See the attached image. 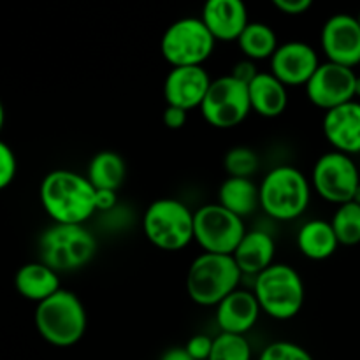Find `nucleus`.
Returning <instances> with one entry per match:
<instances>
[{
    "label": "nucleus",
    "instance_id": "34",
    "mask_svg": "<svg viewBox=\"0 0 360 360\" xmlns=\"http://www.w3.org/2000/svg\"><path fill=\"white\" fill-rule=\"evenodd\" d=\"M273 6L278 11L285 14H290V16H297V14L306 13L308 9H311L313 2L315 0H271Z\"/></svg>",
    "mask_w": 360,
    "mask_h": 360
},
{
    "label": "nucleus",
    "instance_id": "14",
    "mask_svg": "<svg viewBox=\"0 0 360 360\" xmlns=\"http://www.w3.org/2000/svg\"><path fill=\"white\" fill-rule=\"evenodd\" d=\"M320 63L319 53L308 42L288 41L280 44L269 60V72H273L287 88L306 86Z\"/></svg>",
    "mask_w": 360,
    "mask_h": 360
},
{
    "label": "nucleus",
    "instance_id": "32",
    "mask_svg": "<svg viewBox=\"0 0 360 360\" xmlns=\"http://www.w3.org/2000/svg\"><path fill=\"white\" fill-rule=\"evenodd\" d=\"M188 120V111L176 105H165L164 112H162V122L169 130H179L186 125Z\"/></svg>",
    "mask_w": 360,
    "mask_h": 360
},
{
    "label": "nucleus",
    "instance_id": "27",
    "mask_svg": "<svg viewBox=\"0 0 360 360\" xmlns=\"http://www.w3.org/2000/svg\"><path fill=\"white\" fill-rule=\"evenodd\" d=\"M207 360H252V347L241 334L220 333L214 338L213 350Z\"/></svg>",
    "mask_w": 360,
    "mask_h": 360
},
{
    "label": "nucleus",
    "instance_id": "36",
    "mask_svg": "<svg viewBox=\"0 0 360 360\" xmlns=\"http://www.w3.org/2000/svg\"><path fill=\"white\" fill-rule=\"evenodd\" d=\"M160 360H195V359L186 352L185 347H174V348H169V350L162 355Z\"/></svg>",
    "mask_w": 360,
    "mask_h": 360
},
{
    "label": "nucleus",
    "instance_id": "12",
    "mask_svg": "<svg viewBox=\"0 0 360 360\" xmlns=\"http://www.w3.org/2000/svg\"><path fill=\"white\" fill-rule=\"evenodd\" d=\"M357 74L350 67L323 62L306 84V97L323 112L355 101Z\"/></svg>",
    "mask_w": 360,
    "mask_h": 360
},
{
    "label": "nucleus",
    "instance_id": "16",
    "mask_svg": "<svg viewBox=\"0 0 360 360\" xmlns=\"http://www.w3.org/2000/svg\"><path fill=\"white\" fill-rule=\"evenodd\" d=\"M322 132L334 151L360 153V101L347 102L323 115Z\"/></svg>",
    "mask_w": 360,
    "mask_h": 360
},
{
    "label": "nucleus",
    "instance_id": "2",
    "mask_svg": "<svg viewBox=\"0 0 360 360\" xmlns=\"http://www.w3.org/2000/svg\"><path fill=\"white\" fill-rule=\"evenodd\" d=\"M34 323L39 336L51 347H74L86 334V308L74 292L60 288L55 295L35 306Z\"/></svg>",
    "mask_w": 360,
    "mask_h": 360
},
{
    "label": "nucleus",
    "instance_id": "25",
    "mask_svg": "<svg viewBox=\"0 0 360 360\" xmlns=\"http://www.w3.org/2000/svg\"><path fill=\"white\" fill-rule=\"evenodd\" d=\"M238 44L245 58L253 60V62L271 60L276 49L280 48L273 28L260 21H250L248 27L239 35Z\"/></svg>",
    "mask_w": 360,
    "mask_h": 360
},
{
    "label": "nucleus",
    "instance_id": "7",
    "mask_svg": "<svg viewBox=\"0 0 360 360\" xmlns=\"http://www.w3.org/2000/svg\"><path fill=\"white\" fill-rule=\"evenodd\" d=\"M97 248V239L84 225L53 224L39 238L41 262L56 273H69L88 266Z\"/></svg>",
    "mask_w": 360,
    "mask_h": 360
},
{
    "label": "nucleus",
    "instance_id": "3",
    "mask_svg": "<svg viewBox=\"0 0 360 360\" xmlns=\"http://www.w3.org/2000/svg\"><path fill=\"white\" fill-rule=\"evenodd\" d=\"M243 273L232 255L202 252L192 260L186 273V294L202 308H217L238 290Z\"/></svg>",
    "mask_w": 360,
    "mask_h": 360
},
{
    "label": "nucleus",
    "instance_id": "20",
    "mask_svg": "<svg viewBox=\"0 0 360 360\" xmlns=\"http://www.w3.org/2000/svg\"><path fill=\"white\" fill-rule=\"evenodd\" d=\"M58 274L60 273H56L53 267L46 266L41 260L28 262L16 271L14 287L21 297L39 304L62 288Z\"/></svg>",
    "mask_w": 360,
    "mask_h": 360
},
{
    "label": "nucleus",
    "instance_id": "19",
    "mask_svg": "<svg viewBox=\"0 0 360 360\" xmlns=\"http://www.w3.org/2000/svg\"><path fill=\"white\" fill-rule=\"evenodd\" d=\"M274 255H276V243H274L273 236L267 234L266 231H260V229L246 231L245 238L241 239L236 252L232 253L243 276L246 274V276L253 278L273 266Z\"/></svg>",
    "mask_w": 360,
    "mask_h": 360
},
{
    "label": "nucleus",
    "instance_id": "17",
    "mask_svg": "<svg viewBox=\"0 0 360 360\" xmlns=\"http://www.w3.org/2000/svg\"><path fill=\"white\" fill-rule=\"evenodd\" d=\"M262 313L253 290L238 288L214 308V320L220 333L241 334L253 329Z\"/></svg>",
    "mask_w": 360,
    "mask_h": 360
},
{
    "label": "nucleus",
    "instance_id": "11",
    "mask_svg": "<svg viewBox=\"0 0 360 360\" xmlns=\"http://www.w3.org/2000/svg\"><path fill=\"white\" fill-rule=\"evenodd\" d=\"M360 185V172L354 157L340 151L323 153L311 171V188L330 204L341 206L354 200Z\"/></svg>",
    "mask_w": 360,
    "mask_h": 360
},
{
    "label": "nucleus",
    "instance_id": "21",
    "mask_svg": "<svg viewBox=\"0 0 360 360\" xmlns=\"http://www.w3.org/2000/svg\"><path fill=\"white\" fill-rule=\"evenodd\" d=\"M252 112L262 118H278L287 111L288 88L273 72H259L248 84Z\"/></svg>",
    "mask_w": 360,
    "mask_h": 360
},
{
    "label": "nucleus",
    "instance_id": "29",
    "mask_svg": "<svg viewBox=\"0 0 360 360\" xmlns=\"http://www.w3.org/2000/svg\"><path fill=\"white\" fill-rule=\"evenodd\" d=\"M259 360H315L306 348L292 341H274L260 352Z\"/></svg>",
    "mask_w": 360,
    "mask_h": 360
},
{
    "label": "nucleus",
    "instance_id": "33",
    "mask_svg": "<svg viewBox=\"0 0 360 360\" xmlns=\"http://www.w3.org/2000/svg\"><path fill=\"white\" fill-rule=\"evenodd\" d=\"M257 74H259V70H257L255 62H253V60H248V58H243V60H239L238 63H234L231 76H234L236 79H239L241 83L250 84L253 79H255Z\"/></svg>",
    "mask_w": 360,
    "mask_h": 360
},
{
    "label": "nucleus",
    "instance_id": "26",
    "mask_svg": "<svg viewBox=\"0 0 360 360\" xmlns=\"http://www.w3.org/2000/svg\"><path fill=\"white\" fill-rule=\"evenodd\" d=\"M330 224H333L340 245H360V204L350 200V202H345L341 206H338Z\"/></svg>",
    "mask_w": 360,
    "mask_h": 360
},
{
    "label": "nucleus",
    "instance_id": "18",
    "mask_svg": "<svg viewBox=\"0 0 360 360\" xmlns=\"http://www.w3.org/2000/svg\"><path fill=\"white\" fill-rule=\"evenodd\" d=\"M200 20L221 42L238 41L250 23L245 0H206Z\"/></svg>",
    "mask_w": 360,
    "mask_h": 360
},
{
    "label": "nucleus",
    "instance_id": "23",
    "mask_svg": "<svg viewBox=\"0 0 360 360\" xmlns=\"http://www.w3.org/2000/svg\"><path fill=\"white\" fill-rule=\"evenodd\" d=\"M218 204L245 220L260 207V188L252 178L227 176L218 188Z\"/></svg>",
    "mask_w": 360,
    "mask_h": 360
},
{
    "label": "nucleus",
    "instance_id": "9",
    "mask_svg": "<svg viewBox=\"0 0 360 360\" xmlns=\"http://www.w3.org/2000/svg\"><path fill=\"white\" fill-rule=\"evenodd\" d=\"M199 111L204 122L213 129H236L252 112L248 84L241 83L231 74L217 77L211 83Z\"/></svg>",
    "mask_w": 360,
    "mask_h": 360
},
{
    "label": "nucleus",
    "instance_id": "13",
    "mask_svg": "<svg viewBox=\"0 0 360 360\" xmlns=\"http://www.w3.org/2000/svg\"><path fill=\"white\" fill-rule=\"evenodd\" d=\"M320 44L327 62L345 67L360 65V25L352 14H334L323 23Z\"/></svg>",
    "mask_w": 360,
    "mask_h": 360
},
{
    "label": "nucleus",
    "instance_id": "28",
    "mask_svg": "<svg viewBox=\"0 0 360 360\" xmlns=\"http://www.w3.org/2000/svg\"><path fill=\"white\" fill-rule=\"evenodd\" d=\"M259 165V155L248 146L231 148L224 157V169L231 178H252Z\"/></svg>",
    "mask_w": 360,
    "mask_h": 360
},
{
    "label": "nucleus",
    "instance_id": "24",
    "mask_svg": "<svg viewBox=\"0 0 360 360\" xmlns=\"http://www.w3.org/2000/svg\"><path fill=\"white\" fill-rule=\"evenodd\" d=\"M86 178L95 190H111L118 192L127 178V164L122 155L116 151H98L90 160L86 169Z\"/></svg>",
    "mask_w": 360,
    "mask_h": 360
},
{
    "label": "nucleus",
    "instance_id": "6",
    "mask_svg": "<svg viewBox=\"0 0 360 360\" xmlns=\"http://www.w3.org/2000/svg\"><path fill=\"white\" fill-rule=\"evenodd\" d=\"M195 211L172 197L157 199L143 214V232L162 252H179L195 239Z\"/></svg>",
    "mask_w": 360,
    "mask_h": 360
},
{
    "label": "nucleus",
    "instance_id": "4",
    "mask_svg": "<svg viewBox=\"0 0 360 360\" xmlns=\"http://www.w3.org/2000/svg\"><path fill=\"white\" fill-rule=\"evenodd\" d=\"M260 210L278 221H294L306 213L311 200V181L294 165L271 169L259 185Z\"/></svg>",
    "mask_w": 360,
    "mask_h": 360
},
{
    "label": "nucleus",
    "instance_id": "1",
    "mask_svg": "<svg viewBox=\"0 0 360 360\" xmlns=\"http://www.w3.org/2000/svg\"><path fill=\"white\" fill-rule=\"evenodd\" d=\"M42 210L55 224L84 225L97 213V190L86 176L70 169L48 172L39 188Z\"/></svg>",
    "mask_w": 360,
    "mask_h": 360
},
{
    "label": "nucleus",
    "instance_id": "30",
    "mask_svg": "<svg viewBox=\"0 0 360 360\" xmlns=\"http://www.w3.org/2000/svg\"><path fill=\"white\" fill-rule=\"evenodd\" d=\"M18 174V160L13 148L6 143H0V188L13 185Z\"/></svg>",
    "mask_w": 360,
    "mask_h": 360
},
{
    "label": "nucleus",
    "instance_id": "8",
    "mask_svg": "<svg viewBox=\"0 0 360 360\" xmlns=\"http://www.w3.org/2000/svg\"><path fill=\"white\" fill-rule=\"evenodd\" d=\"M217 42L200 18H181L164 32L160 53L171 67L204 65Z\"/></svg>",
    "mask_w": 360,
    "mask_h": 360
},
{
    "label": "nucleus",
    "instance_id": "10",
    "mask_svg": "<svg viewBox=\"0 0 360 360\" xmlns=\"http://www.w3.org/2000/svg\"><path fill=\"white\" fill-rule=\"evenodd\" d=\"M193 241L206 253L232 255L245 238L246 227L241 217L225 210L221 204H204L195 211Z\"/></svg>",
    "mask_w": 360,
    "mask_h": 360
},
{
    "label": "nucleus",
    "instance_id": "22",
    "mask_svg": "<svg viewBox=\"0 0 360 360\" xmlns=\"http://www.w3.org/2000/svg\"><path fill=\"white\" fill-rule=\"evenodd\" d=\"M295 241H297L299 252L309 260H327L340 248L333 224L322 218L306 221L299 229Z\"/></svg>",
    "mask_w": 360,
    "mask_h": 360
},
{
    "label": "nucleus",
    "instance_id": "39",
    "mask_svg": "<svg viewBox=\"0 0 360 360\" xmlns=\"http://www.w3.org/2000/svg\"><path fill=\"white\" fill-rule=\"evenodd\" d=\"M355 18H357V21H359V25H360V13H359V16H355Z\"/></svg>",
    "mask_w": 360,
    "mask_h": 360
},
{
    "label": "nucleus",
    "instance_id": "31",
    "mask_svg": "<svg viewBox=\"0 0 360 360\" xmlns=\"http://www.w3.org/2000/svg\"><path fill=\"white\" fill-rule=\"evenodd\" d=\"M213 343L214 338L206 336V334H197V336L190 338L185 348L195 360H207L211 355V350H213Z\"/></svg>",
    "mask_w": 360,
    "mask_h": 360
},
{
    "label": "nucleus",
    "instance_id": "35",
    "mask_svg": "<svg viewBox=\"0 0 360 360\" xmlns=\"http://www.w3.org/2000/svg\"><path fill=\"white\" fill-rule=\"evenodd\" d=\"M116 206V192L111 190H97V210L109 211Z\"/></svg>",
    "mask_w": 360,
    "mask_h": 360
},
{
    "label": "nucleus",
    "instance_id": "15",
    "mask_svg": "<svg viewBox=\"0 0 360 360\" xmlns=\"http://www.w3.org/2000/svg\"><path fill=\"white\" fill-rule=\"evenodd\" d=\"M213 79L204 65L172 67L164 81V98L167 105L185 111L199 109Z\"/></svg>",
    "mask_w": 360,
    "mask_h": 360
},
{
    "label": "nucleus",
    "instance_id": "37",
    "mask_svg": "<svg viewBox=\"0 0 360 360\" xmlns=\"http://www.w3.org/2000/svg\"><path fill=\"white\" fill-rule=\"evenodd\" d=\"M355 101H360V76H357V83H355Z\"/></svg>",
    "mask_w": 360,
    "mask_h": 360
},
{
    "label": "nucleus",
    "instance_id": "5",
    "mask_svg": "<svg viewBox=\"0 0 360 360\" xmlns=\"http://www.w3.org/2000/svg\"><path fill=\"white\" fill-rule=\"evenodd\" d=\"M253 294L269 319L287 322L304 306L306 288L301 274L288 264L274 262L253 280Z\"/></svg>",
    "mask_w": 360,
    "mask_h": 360
},
{
    "label": "nucleus",
    "instance_id": "38",
    "mask_svg": "<svg viewBox=\"0 0 360 360\" xmlns=\"http://www.w3.org/2000/svg\"><path fill=\"white\" fill-rule=\"evenodd\" d=\"M354 202H357V204H360V185H359L357 192H355V197H354Z\"/></svg>",
    "mask_w": 360,
    "mask_h": 360
}]
</instances>
